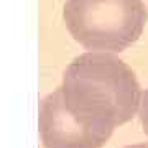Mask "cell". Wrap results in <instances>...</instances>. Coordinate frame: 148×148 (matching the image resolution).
Instances as JSON below:
<instances>
[{
    "instance_id": "obj_3",
    "label": "cell",
    "mask_w": 148,
    "mask_h": 148,
    "mask_svg": "<svg viewBox=\"0 0 148 148\" xmlns=\"http://www.w3.org/2000/svg\"><path fill=\"white\" fill-rule=\"evenodd\" d=\"M38 125L45 148H102L110 138V133L76 120L64 106L59 87L41 101Z\"/></svg>"
},
{
    "instance_id": "obj_4",
    "label": "cell",
    "mask_w": 148,
    "mask_h": 148,
    "mask_svg": "<svg viewBox=\"0 0 148 148\" xmlns=\"http://www.w3.org/2000/svg\"><path fill=\"white\" fill-rule=\"evenodd\" d=\"M138 119H140V123H142V130L143 133L148 137V87L142 92V97H140V106H138Z\"/></svg>"
},
{
    "instance_id": "obj_1",
    "label": "cell",
    "mask_w": 148,
    "mask_h": 148,
    "mask_svg": "<svg viewBox=\"0 0 148 148\" xmlns=\"http://www.w3.org/2000/svg\"><path fill=\"white\" fill-rule=\"evenodd\" d=\"M69 114L82 125L114 133L137 115L142 89L115 53L86 51L68 64L59 87Z\"/></svg>"
},
{
    "instance_id": "obj_5",
    "label": "cell",
    "mask_w": 148,
    "mask_h": 148,
    "mask_svg": "<svg viewBox=\"0 0 148 148\" xmlns=\"http://www.w3.org/2000/svg\"><path fill=\"white\" fill-rule=\"evenodd\" d=\"M125 148H148V143H133V145H128Z\"/></svg>"
},
{
    "instance_id": "obj_2",
    "label": "cell",
    "mask_w": 148,
    "mask_h": 148,
    "mask_svg": "<svg viewBox=\"0 0 148 148\" xmlns=\"http://www.w3.org/2000/svg\"><path fill=\"white\" fill-rule=\"evenodd\" d=\"M142 0H66L63 20L87 51L120 53L142 36L147 23Z\"/></svg>"
}]
</instances>
